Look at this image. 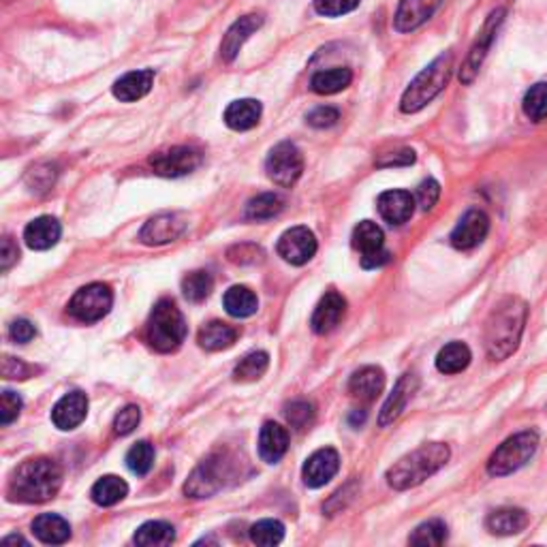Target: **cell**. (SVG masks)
<instances>
[{"mask_svg": "<svg viewBox=\"0 0 547 547\" xmlns=\"http://www.w3.org/2000/svg\"><path fill=\"white\" fill-rule=\"evenodd\" d=\"M251 539L257 545H278L285 539V526L278 519H261L251 528Z\"/></svg>", "mask_w": 547, "mask_h": 547, "instance_id": "b9f144b4", "label": "cell"}, {"mask_svg": "<svg viewBox=\"0 0 547 547\" xmlns=\"http://www.w3.org/2000/svg\"><path fill=\"white\" fill-rule=\"evenodd\" d=\"M385 373L379 366H364L349 381V394L359 402H373L383 394Z\"/></svg>", "mask_w": 547, "mask_h": 547, "instance_id": "7402d4cb", "label": "cell"}, {"mask_svg": "<svg viewBox=\"0 0 547 547\" xmlns=\"http://www.w3.org/2000/svg\"><path fill=\"white\" fill-rule=\"evenodd\" d=\"M222 304H225V310L229 312L231 317L236 318H246L253 317L254 312H257L259 308V300L257 295L253 294L248 286H231L229 291H227L225 297H222Z\"/></svg>", "mask_w": 547, "mask_h": 547, "instance_id": "1f68e13d", "label": "cell"}, {"mask_svg": "<svg viewBox=\"0 0 547 547\" xmlns=\"http://www.w3.org/2000/svg\"><path fill=\"white\" fill-rule=\"evenodd\" d=\"M340 469V455L336 449L326 447L318 449L310 458L306 460L304 469H302V477L308 487H323L336 477Z\"/></svg>", "mask_w": 547, "mask_h": 547, "instance_id": "9a60e30c", "label": "cell"}, {"mask_svg": "<svg viewBox=\"0 0 547 547\" xmlns=\"http://www.w3.org/2000/svg\"><path fill=\"white\" fill-rule=\"evenodd\" d=\"M451 73H454V54H451V52H445V54L434 58V60L408 84L405 94H402V114H417V111H422L428 103H432V101L447 88Z\"/></svg>", "mask_w": 547, "mask_h": 547, "instance_id": "277c9868", "label": "cell"}, {"mask_svg": "<svg viewBox=\"0 0 547 547\" xmlns=\"http://www.w3.org/2000/svg\"><path fill=\"white\" fill-rule=\"evenodd\" d=\"M199 165L201 154L189 146H175L150 157V167L154 169V173L163 175V178H182V175L195 172Z\"/></svg>", "mask_w": 547, "mask_h": 547, "instance_id": "8fae6325", "label": "cell"}, {"mask_svg": "<svg viewBox=\"0 0 547 547\" xmlns=\"http://www.w3.org/2000/svg\"><path fill=\"white\" fill-rule=\"evenodd\" d=\"M9 336H12V340H15V342L26 344L36 336V329L33 323L26 321V318H18V321H13L12 327H9Z\"/></svg>", "mask_w": 547, "mask_h": 547, "instance_id": "f5cc1de1", "label": "cell"}, {"mask_svg": "<svg viewBox=\"0 0 547 547\" xmlns=\"http://www.w3.org/2000/svg\"><path fill=\"white\" fill-rule=\"evenodd\" d=\"M528 306L522 297L507 295L494 306L486 323V350L492 361H503L518 350L522 340Z\"/></svg>", "mask_w": 547, "mask_h": 547, "instance_id": "6da1fadb", "label": "cell"}, {"mask_svg": "<svg viewBox=\"0 0 547 547\" xmlns=\"http://www.w3.org/2000/svg\"><path fill=\"white\" fill-rule=\"evenodd\" d=\"M175 541V528L167 522H146L135 533V543L143 547H165Z\"/></svg>", "mask_w": 547, "mask_h": 547, "instance_id": "e575fe53", "label": "cell"}, {"mask_svg": "<svg viewBox=\"0 0 547 547\" xmlns=\"http://www.w3.org/2000/svg\"><path fill=\"white\" fill-rule=\"evenodd\" d=\"M280 257L291 265H306L317 254V237L308 227H291L276 246Z\"/></svg>", "mask_w": 547, "mask_h": 547, "instance_id": "7c38bea8", "label": "cell"}, {"mask_svg": "<svg viewBox=\"0 0 547 547\" xmlns=\"http://www.w3.org/2000/svg\"><path fill=\"white\" fill-rule=\"evenodd\" d=\"M261 26H263V15H257V13L244 15V18L237 20V22H233V26L227 30L225 39H222V44H221L222 60L225 62L236 60V56L240 54L244 44H246V41L251 39V35L257 33Z\"/></svg>", "mask_w": 547, "mask_h": 547, "instance_id": "ffe728a7", "label": "cell"}, {"mask_svg": "<svg viewBox=\"0 0 547 547\" xmlns=\"http://www.w3.org/2000/svg\"><path fill=\"white\" fill-rule=\"evenodd\" d=\"M472 355L464 342H449L438 350L437 368L443 374H458L469 368Z\"/></svg>", "mask_w": 547, "mask_h": 547, "instance_id": "f546056e", "label": "cell"}, {"mask_svg": "<svg viewBox=\"0 0 547 547\" xmlns=\"http://www.w3.org/2000/svg\"><path fill=\"white\" fill-rule=\"evenodd\" d=\"M289 449V434L278 423L268 422L263 423L261 434H259V455L269 464L283 460V455Z\"/></svg>", "mask_w": 547, "mask_h": 547, "instance_id": "d4e9b609", "label": "cell"}, {"mask_svg": "<svg viewBox=\"0 0 547 547\" xmlns=\"http://www.w3.org/2000/svg\"><path fill=\"white\" fill-rule=\"evenodd\" d=\"M487 231H490V219L486 212L469 210L455 225V229L451 231V246L458 251H471L486 240Z\"/></svg>", "mask_w": 547, "mask_h": 547, "instance_id": "4fadbf2b", "label": "cell"}, {"mask_svg": "<svg viewBox=\"0 0 547 547\" xmlns=\"http://www.w3.org/2000/svg\"><path fill=\"white\" fill-rule=\"evenodd\" d=\"M366 422V411H355L353 415L349 417V423L350 426H361V423Z\"/></svg>", "mask_w": 547, "mask_h": 547, "instance_id": "11a10c76", "label": "cell"}, {"mask_svg": "<svg viewBox=\"0 0 547 547\" xmlns=\"http://www.w3.org/2000/svg\"><path fill=\"white\" fill-rule=\"evenodd\" d=\"M539 449V434L533 430H526V432L513 434L511 438H507L487 460V472L492 477H507L511 472L519 471L522 466L528 464L533 460V455Z\"/></svg>", "mask_w": 547, "mask_h": 547, "instance_id": "8992f818", "label": "cell"}, {"mask_svg": "<svg viewBox=\"0 0 547 547\" xmlns=\"http://www.w3.org/2000/svg\"><path fill=\"white\" fill-rule=\"evenodd\" d=\"M233 460L227 454H212L205 458L193 475L189 477L184 492L190 498H208L214 496L216 492L222 490L225 481L231 477Z\"/></svg>", "mask_w": 547, "mask_h": 547, "instance_id": "52a82bcc", "label": "cell"}, {"mask_svg": "<svg viewBox=\"0 0 547 547\" xmlns=\"http://www.w3.org/2000/svg\"><path fill=\"white\" fill-rule=\"evenodd\" d=\"M114 304V294L108 285L103 283H93L82 286L76 295L68 302V312L73 318L82 323H94L101 321Z\"/></svg>", "mask_w": 547, "mask_h": 547, "instance_id": "9c48e42d", "label": "cell"}, {"mask_svg": "<svg viewBox=\"0 0 547 547\" xmlns=\"http://www.w3.org/2000/svg\"><path fill=\"white\" fill-rule=\"evenodd\" d=\"M438 7L440 0H400L394 15V28L398 33H411L426 24Z\"/></svg>", "mask_w": 547, "mask_h": 547, "instance_id": "e0dca14e", "label": "cell"}, {"mask_svg": "<svg viewBox=\"0 0 547 547\" xmlns=\"http://www.w3.org/2000/svg\"><path fill=\"white\" fill-rule=\"evenodd\" d=\"M62 486V471L54 460L33 458L18 466L9 481V498L26 504L52 501Z\"/></svg>", "mask_w": 547, "mask_h": 547, "instance_id": "7a4b0ae2", "label": "cell"}, {"mask_svg": "<svg viewBox=\"0 0 547 547\" xmlns=\"http://www.w3.org/2000/svg\"><path fill=\"white\" fill-rule=\"evenodd\" d=\"M285 417H286V422H289L291 428L304 430V428L310 426L312 419H315V406H312L310 402H306V400L291 402V405L286 406Z\"/></svg>", "mask_w": 547, "mask_h": 547, "instance_id": "7bdbcfd3", "label": "cell"}, {"mask_svg": "<svg viewBox=\"0 0 547 547\" xmlns=\"http://www.w3.org/2000/svg\"><path fill=\"white\" fill-rule=\"evenodd\" d=\"M20 411H22V398L15 391H3V396H0V423L9 426L20 417Z\"/></svg>", "mask_w": 547, "mask_h": 547, "instance_id": "7dc6e473", "label": "cell"}, {"mask_svg": "<svg viewBox=\"0 0 547 547\" xmlns=\"http://www.w3.org/2000/svg\"><path fill=\"white\" fill-rule=\"evenodd\" d=\"M359 7V0H315V12L326 18H340Z\"/></svg>", "mask_w": 547, "mask_h": 547, "instance_id": "ee69618b", "label": "cell"}, {"mask_svg": "<svg viewBox=\"0 0 547 547\" xmlns=\"http://www.w3.org/2000/svg\"><path fill=\"white\" fill-rule=\"evenodd\" d=\"M56 172L52 165H36V167L30 169L28 173V184L33 187V190H47L54 184Z\"/></svg>", "mask_w": 547, "mask_h": 547, "instance_id": "681fc988", "label": "cell"}, {"mask_svg": "<svg viewBox=\"0 0 547 547\" xmlns=\"http://www.w3.org/2000/svg\"><path fill=\"white\" fill-rule=\"evenodd\" d=\"M285 208V199L276 193H263L248 201L246 219L248 221H269L278 216Z\"/></svg>", "mask_w": 547, "mask_h": 547, "instance_id": "d590c367", "label": "cell"}, {"mask_svg": "<svg viewBox=\"0 0 547 547\" xmlns=\"http://www.w3.org/2000/svg\"><path fill=\"white\" fill-rule=\"evenodd\" d=\"M4 543H22V545H28V541H26L24 536H20V535H12V536H4Z\"/></svg>", "mask_w": 547, "mask_h": 547, "instance_id": "9f6ffc18", "label": "cell"}, {"mask_svg": "<svg viewBox=\"0 0 547 547\" xmlns=\"http://www.w3.org/2000/svg\"><path fill=\"white\" fill-rule=\"evenodd\" d=\"M152 464H154V447L148 443V440H140V443L133 445L129 454H126V466H129L133 475L137 477L148 475Z\"/></svg>", "mask_w": 547, "mask_h": 547, "instance_id": "60d3db41", "label": "cell"}, {"mask_svg": "<svg viewBox=\"0 0 547 547\" xmlns=\"http://www.w3.org/2000/svg\"><path fill=\"white\" fill-rule=\"evenodd\" d=\"M265 172L268 178L278 187L291 189L300 180L304 172V157H302L300 148L291 141H283L274 146L265 161Z\"/></svg>", "mask_w": 547, "mask_h": 547, "instance_id": "ba28073f", "label": "cell"}, {"mask_svg": "<svg viewBox=\"0 0 547 547\" xmlns=\"http://www.w3.org/2000/svg\"><path fill=\"white\" fill-rule=\"evenodd\" d=\"M524 114L533 122L547 120V84H535L530 86L528 93L524 94Z\"/></svg>", "mask_w": 547, "mask_h": 547, "instance_id": "ab89813d", "label": "cell"}, {"mask_svg": "<svg viewBox=\"0 0 547 547\" xmlns=\"http://www.w3.org/2000/svg\"><path fill=\"white\" fill-rule=\"evenodd\" d=\"M415 195H411L408 190H385L376 199L379 214L390 225H405L413 216V212H415Z\"/></svg>", "mask_w": 547, "mask_h": 547, "instance_id": "d6986e66", "label": "cell"}, {"mask_svg": "<svg viewBox=\"0 0 547 547\" xmlns=\"http://www.w3.org/2000/svg\"><path fill=\"white\" fill-rule=\"evenodd\" d=\"M33 533L41 543L60 545L71 536V526L65 518L56 513H44L33 522Z\"/></svg>", "mask_w": 547, "mask_h": 547, "instance_id": "83f0119b", "label": "cell"}, {"mask_svg": "<svg viewBox=\"0 0 547 547\" xmlns=\"http://www.w3.org/2000/svg\"><path fill=\"white\" fill-rule=\"evenodd\" d=\"M140 422H141L140 406L135 405L125 406L114 419V432L118 434V437H126V434H131L133 430L140 426Z\"/></svg>", "mask_w": 547, "mask_h": 547, "instance_id": "f6af8a7d", "label": "cell"}, {"mask_svg": "<svg viewBox=\"0 0 547 547\" xmlns=\"http://www.w3.org/2000/svg\"><path fill=\"white\" fill-rule=\"evenodd\" d=\"M353 82V71L347 67H334L327 71H318L312 77L310 86L317 94H336L340 90L349 88Z\"/></svg>", "mask_w": 547, "mask_h": 547, "instance_id": "d6a6232c", "label": "cell"}, {"mask_svg": "<svg viewBox=\"0 0 547 547\" xmlns=\"http://www.w3.org/2000/svg\"><path fill=\"white\" fill-rule=\"evenodd\" d=\"M261 103L254 99H240L225 109V125L233 131H251L261 120Z\"/></svg>", "mask_w": 547, "mask_h": 547, "instance_id": "484cf974", "label": "cell"}, {"mask_svg": "<svg viewBox=\"0 0 547 547\" xmlns=\"http://www.w3.org/2000/svg\"><path fill=\"white\" fill-rule=\"evenodd\" d=\"M237 338V329L222 321H212L208 326L201 327L199 344L205 350H222L229 349Z\"/></svg>", "mask_w": 547, "mask_h": 547, "instance_id": "4dcf8cb0", "label": "cell"}, {"mask_svg": "<svg viewBox=\"0 0 547 547\" xmlns=\"http://www.w3.org/2000/svg\"><path fill=\"white\" fill-rule=\"evenodd\" d=\"M417 387H419V379L415 373H406L398 379L394 391H391L383 408H381V415H379L381 428L391 426V423L402 415V411H405L408 402H411V398L415 396Z\"/></svg>", "mask_w": 547, "mask_h": 547, "instance_id": "2e32d148", "label": "cell"}, {"mask_svg": "<svg viewBox=\"0 0 547 547\" xmlns=\"http://www.w3.org/2000/svg\"><path fill=\"white\" fill-rule=\"evenodd\" d=\"M62 227L54 216H39L24 229V240L33 251H47L60 240Z\"/></svg>", "mask_w": 547, "mask_h": 547, "instance_id": "cb8c5ba5", "label": "cell"}, {"mask_svg": "<svg viewBox=\"0 0 547 547\" xmlns=\"http://www.w3.org/2000/svg\"><path fill=\"white\" fill-rule=\"evenodd\" d=\"M126 494H129V486H126L125 479H120V477L116 475H105L94 483L90 496H93V501L101 504V507H111V504L120 503Z\"/></svg>", "mask_w": 547, "mask_h": 547, "instance_id": "836d02e7", "label": "cell"}, {"mask_svg": "<svg viewBox=\"0 0 547 547\" xmlns=\"http://www.w3.org/2000/svg\"><path fill=\"white\" fill-rule=\"evenodd\" d=\"M152 84H154L152 68L131 71L114 84V97L122 101V103H135V101L143 99L148 93H150Z\"/></svg>", "mask_w": 547, "mask_h": 547, "instance_id": "603a6c76", "label": "cell"}, {"mask_svg": "<svg viewBox=\"0 0 547 547\" xmlns=\"http://www.w3.org/2000/svg\"><path fill=\"white\" fill-rule=\"evenodd\" d=\"M88 415V398L84 391H71L65 398L58 400V405L52 411V422L58 430H76L79 423Z\"/></svg>", "mask_w": 547, "mask_h": 547, "instance_id": "44dd1931", "label": "cell"}, {"mask_svg": "<svg viewBox=\"0 0 547 547\" xmlns=\"http://www.w3.org/2000/svg\"><path fill=\"white\" fill-rule=\"evenodd\" d=\"M447 541V526L440 519H430L417 526L415 533L408 536V543L419 545V547H432V545H443Z\"/></svg>", "mask_w": 547, "mask_h": 547, "instance_id": "f35d334b", "label": "cell"}, {"mask_svg": "<svg viewBox=\"0 0 547 547\" xmlns=\"http://www.w3.org/2000/svg\"><path fill=\"white\" fill-rule=\"evenodd\" d=\"M269 366V355L265 350H254L248 353L240 364L233 370V379L240 381V383H253V381L261 379Z\"/></svg>", "mask_w": 547, "mask_h": 547, "instance_id": "8d00e7d4", "label": "cell"}, {"mask_svg": "<svg viewBox=\"0 0 547 547\" xmlns=\"http://www.w3.org/2000/svg\"><path fill=\"white\" fill-rule=\"evenodd\" d=\"M306 120L315 129H329V126H334L340 120V111L336 108H329V105H323V108L312 109L306 116Z\"/></svg>", "mask_w": 547, "mask_h": 547, "instance_id": "c3c4849f", "label": "cell"}, {"mask_svg": "<svg viewBox=\"0 0 547 547\" xmlns=\"http://www.w3.org/2000/svg\"><path fill=\"white\" fill-rule=\"evenodd\" d=\"M353 246L361 253V259L374 257V254L385 251V236L383 229L373 221H361L353 229Z\"/></svg>", "mask_w": 547, "mask_h": 547, "instance_id": "f1b7e54d", "label": "cell"}, {"mask_svg": "<svg viewBox=\"0 0 547 547\" xmlns=\"http://www.w3.org/2000/svg\"><path fill=\"white\" fill-rule=\"evenodd\" d=\"M344 312H347V300L342 295L336 294V291H329L321 297L315 312H312L310 318V327L315 334H329L334 332L342 321Z\"/></svg>", "mask_w": 547, "mask_h": 547, "instance_id": "ac0fdd59", "label": "cell"}, {"mask_svg": "<svg viewBox=\"0 0 547 547\" xmlns=\"http://www.w3.org/2000/svg\"><path fill=\"white\" fill-rule=\"evenodd\" d=\"M187 231V222L180 214H158L141 227L140 240L148 246H163L175 242Z\"/></svg>", "mask_w": 547, "mask_h": 547, "instance_id": "5bb4252c", "label": "cell"}, {"mask_svg": "<svg viewBox=\"0 0 547 547\" xmlns=\"http://www.w3.org/2000/svg\"><path fill=\"white\" fill-rule=\"evenodd\" d=\"M413 163H415V152L408 150V148H405V150H400V152L385 154L383 158L376 161L379 167H408V165H413Z\"/></svg>", "mask_w": 547, "mask_h": 547, "instance_id": "816d5d0a", "label": "cell"}, {"mask_svg": "<svg viewBox=\"0 0 547 547\" xmlns=\"http://www.w3.org/2000/svg\"><path fill=\"white\" fill-rule=\"evenodd\" d=\"M451 451L445 443H430L411 451L387 471V483L398 492L411 490V487L422 486L423 481L430 479L434 472H438L447 464Z\"/></svg>", "mask_w": 547, "mask_h": 547, "instance_id": "3957f363", "label": "cell"}, {"mask_svg": "<svg viewBox=\"0 0 547 547\" xmlns=\"http://www.w3.org/2000/svg\"><path fill=\"white\" fill-rule=\"evenodd\" d=\"M438 197H440V184L434 178L423 180V182L417 187L415 201H417V205L423 212L432 210L434 205L438 204Z\"/></svg>", "mask_w": 547, "mask_h": 547, "instance_id": "bcb514c9", "label": "cell"}, {"mask_svg": "<svg viewBox=\"0 0 547 547\" xmlns=\"http://www.w3.org/2000/svg\"><path fill=\"white\" fill-rule=\"evenodd\" d=\"M212 289H214V278H212V274L205 272V269L190 272L189 276H184L182 280L184 297H187L189 302H195V304L204 302L205 297L212 294Z\"/></svg>", "mask_w": 547, "mask_h": 547, "instance_id": "74e56055", "label": "cell"}, {"mask_svg": "<svg viewBox=\"0 0 547 547\" xmlns=\"http://www.w3.org/2000/svg\"><path fill=\"white\" fill-rule=\"evenodd\" d=\"M504 15L507 12L504 9H496V12L490 13V18L486 20V24H483L479 36L475 39V44H472L469 56H466L464 65L460 68V82L462 84H472V79L477 77V73H479V68L483 65V60H486L487 52H490V47L494 44V39H496L498 28H501Z\"/></svg>", "mask_w": 547, "mask_h": 547, "instance_id": "30bf717a", "label": "cell"}, {"mask_svg": "<svg viewBox=\"0 0 547 547\" xmlns=\"http://www.w3.org/2000/svg\"><path fill=\"white\" fill-rule=\"evenodd\" d=\"M486 526L492 535H498V536L518 535V533H522L526 526H528V515H526L524 509L503 507L487 515Z\"/></svg>", "mask_w": 547, "mask_h": 547, "instance_id": "4316f807", "label": "cell"}, {"mask_svg": "<svg viewBox=\"0 0 547 547\" xmlns=\"http://www.w3.org/2000/svg\"><path fill=\"white\" fill-rule=\"evenodd\" d=\"M30 373H33V368H30V366H26L24 361L9 358V355L3 359V376H4V379H28Z\"/></svg>", "mask_w": 547, "mask_h": 547, "instance_id": "f907efd6", "label": "cell"}, {"mask_svg": "<svg viewBox=\"0 0 547 547\" xmlns=\"http://www.w3.org/2000/svg\"><path fill=\"white\" fill-rule=\"evenodd\" d=\"M18 259H20L18 244H15L12 237H4L3 248H0V269H3V272H9L12 265L18 263Z\"/></svg>", "mask_w": 547, "mask_h": 547, "instance_id": "db71d44e", "label": "cell"}, {"mask_svg": "<svg viewBox=\"0 0 547 547\" xmlns=\"http://www.w3.org/2000/svg\"><path fill=\"white\" fill-rule=\"evenodd\" d=\"M187 340V321L172 300H161L154 306L148 321V342L158 353H173Z\"/></svg>", "mask_w": 547, "mask_h": 547, "instance_id": "5b68a950", "label": "cell"}]
</instances>
